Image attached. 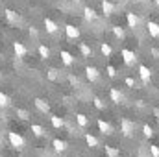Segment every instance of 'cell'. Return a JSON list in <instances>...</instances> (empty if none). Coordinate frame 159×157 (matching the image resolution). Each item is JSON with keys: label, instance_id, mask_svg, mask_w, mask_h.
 Segmentation results:
<instances>
[{"label": "cell", "instance_id": "32", "mask_svg": "<svg viewBox=\"0 0 159 157\" xmlns=\"http://www.w3.org/2000/svg\"><path fill=\"white\" fill-rule=\"evenodd\" d=\"M93 104H94V107H96V109H106V104H104L100 98H94V100H93Z\"/></svg>", "mask_w": 159, "mask_h": 157}, {"label": "cell", "instance_id": "40", "mask_svg": "<svg viewBox=\"0 0 159 157\" xmlns=\"http://www.w3.org/2000/svg\"><path fill=\"white\" fill-rule=\"evenodd\" d=\"M74 2H81V0H74Z\"/></svg>", "mask_w": 159, "mask_h": 157}, {"label": "cell", "instance_id": "29", "mask_svg": "<svg viewBox=\"0 0 159 157\" xmlns=\"http://www.w3.org/2000/svg\"><path fill=\"white\" fill-rule=\"evenodd\" d=\"M143 135H144V137H154V129H152V126L144 124V126H143Z\"/></svg>", "mask_w": 159, "mask_h": 157}, {"label": "cell", "instance_id": "11", "mask_svg": "<svg viewBox=\"0 0 159 157\" xmlns=\"http://www.w3.org/2000/svg\"><path fill=\"white\" fill-rule=\"evenodd\" d=\"M139 76H141V79H143L144 83H148V81L152 79V70H150L146 65H139Z\"/></svg>", "mask_w": 159, "mask_h": 157}, {"label": "cell", "instance_id": "19", "mask_svg": "<svg viewBox=\"0 0 159 157\" xmlns=\"http://www.w3.org/2000/svg\"><path fill=\"white\" fill-rule=\"evenodd\" d=\"M80 52H81L83 57H91V56H93V48H91L87 43H80Z\"/></svg>", "mask_w": 159, "mask_h": 157}, {"label": "cell", "instance_id": "39", "mask_svg": "<svg viewBox=\"0 0 159 157\" xmlns=\"http://www.w3.org/2000/svg\"><path fill=\"white\" fill-rule=\"evenodd\" d=\"M137 2H144V0H137Z\"/></svg>", "mask_w": 159, "mask_h": 157}, {"label": "cell", "instance_id": "10", "mask_svg": "<svg viewBox=\"0 0 159 157\" xmlns=\"http://www.w3.org/2000/svg\"><path fill=\"white\" fill-rule=\"evenodd\" d=\"M102 13H104L106 17H111V15L115 13V4L109 2V0H102Z\"/></svg>", "mask_w": 159, "mask_h": 157}, {"label": "cell", "instance_id": "30", "mask_svg": "<svg viewBox=\"0 0 159 157\" xmlns=\"http://www.w3.org/2000/svg\"><path fill=\"white\" fill-rule=\"evenodd\" d=\"M106 154H107V157H119V150L113 146H106Z\"/></svg>", "mask_w": 159, "mask_h": 157}, {"label": "cell", "instance_id": "1", "mask_svg": "<svg viewBox=\"0 0 159 157\" xmlns=\"http://www.w3.org/2000/svg\"><path fill=\"white\" fill-rule=\"evenodd\" d=\"M7 141H9V144H11L15 150H22V148L26 146L24 137H22V135H19L17 131H7Z\"/></svg>", "mask_w": 159, "mask_h": 157}, {"label": "cell", "instance_id": "2", "mask_svg": "<svg viewBox=\"0 0 159 157\" xmlns=\"http://www.w3.org/2000/svg\"><path fill=\"white\" fill-rule=\"evenodd\" d=\"M120 131H122L124 137H131L133 131H135V124L128 118H120Z\"/></svg>", "mask_w": 159, "mask_h": 157}, {"label": "cell", "instance_id": "12", "mask_svg": "<svg viewBox=\"0 0 159 157\" xmlns=\"http://www.w3.org/2000/svg\"><path fill=\"white\" fill-rule=\"evenodd\" d=\"M109 98H111V102H113V104H122L124 94L120 92L117 87H111V91H109Z\"/></svg>", "mask_w": 159, "mask_h": 157}, {"label": "cell", "instance_id": "23", "mask_svg": "<svg viewBox=\"0 0 159 157\" xmlns=\"http://www.w3.org/2000/svg\"><path fill=\"white\" fill-rule=\"evenodd\" d=\"M30 129H32V133H34L35 137H43V135L46 133V131H44V128H43L41 124H32V128H30Z\"/></svg>", "mask_w": 159, "mask_h": 157}, {"label": "cell", "instance_id": "8", "mask_svg": "<svg viewBox=\"0 0 159 157\" xmlns=\"http://www.w3.org/2000/svg\"><path fill=\"white\" fill-rule=\"evenodd\" d=\"M146 30H148L150 37H154V39L159 37V22H156V20H148V22H146Z\"/></svg>", "mask_w": 159, "mask_h": 157}, {"label": "cell", "instance_id": "9", "mask_svg": "<svg viewBox=\"0 0 159 157\" xmlns=\"http://www.w3.org/2000/svg\"><path fill=\"white\" fill-rule=\"evenodd\" d=\"M52 146H54V150H56L57 154H63V152H67V148H69L67 141H63V139H54V141H52Z\"/></svg>", "mask_w": 159, "mask_h": 157}, {"label": "cell", "instance_id": "5", "mask_svg": "<svg viewBox=\"0 0 159 157\" xmlns=\"http://www.w3.org/2000/svg\"><path fill=\"white\" fill-rule=\"evenodd\" d=\"M65 35H67V39L76 41V39H80V30L74 24H67L65 26Z\"/></svg>", "mask_w": 159, "mask_h": 157}, {"label": "cell", "instance_id": "26", "mask_svg": "<svg viewBox=\"0 0 159 157\" xmlns=\"http://www.w3.org/2000/svg\"><path fill=\"white\" fill-rule=\"evenodd\" d=\"M76 124H78L80 128H87L89 120H87V117H85L83 113H78V115H76Z\"/></svg>", "mask_w": 159, "mask_h": 157}, {"label": "cell", "instance_id": "22", "mask_svg": "<svg viewBox=\"0 0 159 157\" xmlns=\"http://www.w3.org/2000/svg\"><path fill=\"white\" fill-rule=\"evenodd\" d=\"M50 122H52V126H54L56 129H59V128H63V126H65V120H63L61 117H56V115H52V117H50Z\"/></svg>", "mask_w": 159, "mask_h": 157}, {"label": "cell", "instance_id": "20", "mask_svg": "<svg viewBox=\"0 0 159 157\" xmlns=\"http://www.w3.org/2000/svg\"><path fill=\"white\" fill-rule=\"evenodd\" d=\"M85 142H87L89 148H96L98 146V139L94 135H91V133H85Z\"/></svg>", "mask_w": 159, "mask_h": 157}, {"label": "cell", "instance_id": "38", "mask_svg": "<svg viewBox=\"0 0 159 157\" xmlns=\"http://www.w3.org/2000/svg\"><path fill=\"white\" fill-rule=\"evenodd\" d=\"M154 2H156V4H157V6H159V0H154Z\"/></svg>", "mask_w": 159, "mask_h": 157}, {"label": "cell", "instance_id": "25", "mask_svg": "<svg viewBox=\"0 0 159 157\" xmlns=\"http://www.w3.org/2000/svg\"><path fill=\"white\" fill-rule=\"evenodd\" d=\"M15 115L20 118V120H30V117H32V115H30L26 109H22V107H17V109H15Z\"/></svg>", "mask_w": 159, "mask_h": 157}, {"label": "cell", "instance_id": "33", "mask_svg": "<svg viewBox=\"0 0 159 157\" xmlns=\"http://www.w3.org/2000/svg\"><path fill=\"white\" fill-rule=\"evenodd\" d=\"M150 154H152V157H159V146L157 144H150Z\"/></svg>", "mask_w": 159, "mask_h": 157}, {"label": "cell", "instance_id": "15", "mask_svg": "<svg viewBox=\"0 0 159 157\" xmlns=\"http://www.w3.org/2000/svg\"><path fill=\"white\" fill-rule=\"evenodd\" d=\"M85 76H87L89 81H96L100 78V72H98L96 67H85Z\"/></svg>", "mask_w": 159, "mask_h": 157}, {"label": "cell", "instance_id": "13", "mask_svg": "<svg viewBox=\"0 0 159 157\" xmlns=\"http://www.w3.org/2000/svg\"><path fill=\"white\" fill-rule=\"evenodd\" d=\"M34 104H35V107L39 109L41 113H44V115H46V113H50V104H48L46 100H43V98H35V100H34Z\"/></svg>", "mask_w": 159, "mask_h": 157}, {"label": "cell", "instance_id": "35", "mask_svg": "<svg viewBox=\"0 0 159 157\" xmlns=\"http://www.w3.org/2000/svg\"><path fill=\"white\" fill-rule=\"evenodd\" d=\"M48 79H57V74H56V70L52 69V70H48Z\"/></svg>", "mask_w": 159, "mask_h": 157}, {"label": "cell", "instance_id": "28", "mask_svg": "<svg viewBox=\"0 0 159 157\" xmlns=\"http://www.w3.org/2000/svg\"><path fill=\"white\" fill-rule=\"evenodd\" d=\"M39 56H41V59H48V57H50V50H48V46L39 44Z\"/></svg>", "mask_w": 159, "mask_h": 157}, {"label": "cell", "instance_id": "41", "mask_svg": "<svg viewBox=\"0 0 159 157\" xmlns=\"http://www.w3.org/2000/svg\"><path fill=\"white\" fill-rule=\"evenodd\" d=\"M0 59H2V54H0Z\"/></svg>", "mask_w": 159, "mask_h": 157}, {"label": "cell", "instance_id": "6", "mask_svg": "<svg viewBox=\"0 0 159 157\" xmlns=\"http://www.w3.org/2000/svg\"><path fill=\"white\" fill-rule=\"evenodd\" d=\"M96 124H98V129H100V133H102V135H111V133H113L111 124H109V122H106L104 118H98V120H96Z\"/></svg>", "mask_w": 159, "mask_h": 157}, {"label": "cell", "instance_id": "37", "mask_svg": "<svg viewBox=\"0 0 159 157\" xmlns=\"http://www.w3.org/2000/svg\"><path fill=\"white\" fill-rule=\"evenodd\" d=\"M152 54H154L156 57H159V50H157V48H152Z\"/></svg>", "mask_w": 159, "mask_h": 157}, {"label": "cell", "instance_id": "16", "mask_svg": "<svg viewBox=\"0 0 159 157\" xmlns=\"http://www.w3.org/2000/svg\"><path fill=\"white\" fill-rule=\"evenodd\" d=\"M59 57H61L63 65H67V67H70V65L74 63V56H72L70 52H67V50H61V52H59Z\"/></svg>", "mask_w": 159, "mask_h": 157}, {"label": "cell", "instance_id": "34", "mask_svg": "<svg viewBox=\"0 0 159 157\" xmlns=\"http://www.w3.org/2000/svg\"><path fill=\"white\" fill-rule=\"evenodd\" d=\"M124 81H126V85H128L129 89H135V79L133 78H126Z\"/></svg>", "mask_w": 159, "mask_h": 157}, {"label": "cell", "instance_id": "4", "mask_svg": "<svg viewBox=\"0 0 159 157\" xmlns=\"http://www.w3.org/2000/svg\"><path fill=\"white\" fill-rule=\"evenodd\" d=\"M43 26H44L46 34H52V35H54V34H57V30H59L57 22H56V20H52V19H48V17L43 20Z\"/></svg>", "mask_w": 159, "mask_h": 157}, {"label": "cell", "instance_id": "17", "mask_svg": "<svg viewBox=\"0 0 159 157\" xmlns=\"http://www.w3.org/2000/svg\"><path fill=\"white\" fill-rule=\"evenodd\" d=\"M83 19L87 20V22H91V20H96L98 19V15H96V11L93 9V7H83Z\"/></svg>", "mask_w": 159, "mask_h": 157}, {"label": "cell", "instance_id": "14", "mask_svg": "<svg viewBox=\"0 0 159 157\" xmlns=\"http://www.w3.org/2000/svg\"><path fill=\"white\" fill-rule=\"evenodd\" d=\"M13 52H15V56H17V57H24V56L28 54V48H26L22 43H19V41H17V43H13Z\"/></svg>", "mask_w": 159, "mask_h": 157}, {"label": "cell", "instance_id": "7", "mask_svg": "<svg viewBox=\"0 0 159 157\" xmlns=\"http://www.w3.org/2000/svg\"><path fill=\"white\" fill-rule=\"evenodd\" d=\"M126 22H128V26H129V28H133V30H135V28L141 24V19H139L133 11H128V13H126Z\"/></svg>", "mask_w": 159, "mask_h": 157}, {"label": "cell", "instance_id": "31", "mask_svg": "<svg viewBox=\"0 0 159 157\" xmlns=\"http://www.w3.org/2000/svg\"><path fill=\"white\" fill-rule=\"evenodd\" d=\"M106 72H107V76H109V78H115V76H117V69H115L113 65H107Z\"/></svg>", "mask_w": 159, "mask_h": 157}, {"label": "cell", "instance_id": "21", "mask_svg": "<svg viewBox=\"0 0 159 157\" xmlns=\"http://www.w3.org/2000/svg\"><path fill=\"white\" fill-rule=\"evenodd\" d=\"M9 105H11V98H9L6 92H2V91H0V107H2V109H6V107H9Z\"/></svg>", "mask_w": 159, "mask_h": 157}, {"label": "cell", "instance_id": "3", "mask_svg": "<svg viewBox=\"0 0 159 157\" xmlns=\"http://www.w3.org/2000/svg\"><path fill=\"white\" fill-rule=\"evenodd\" d=\"M120 57L124 59V63H126V65H133V63L137 61L135 52H133V50H129V48H122V50H120Z\"/></svg>", "mask_w": 159, "mask_h": 157}, {"label": "cell", "instance_id": "18", "mask_svg": "<svg viewBox=\"0 0 159 157\" xmlns=\"http://www.w3.org/2000/svg\"><path fill=\"white\" fill-rule=\"evenodd\" d=\"M4 15H6V19H7L9 22H13V24L20 22V15H19L17 11H13V9H6V11H4Z\"/></svg>", "mask_w": 159, "mask_h": 157}, {"label": "cell", "instance_id": "36", "mask_svg": "<svg viewBox=\"0 0 159 157\" xmlns=\"http://www.w3.org/2000/svg\"><path fill=\"white\" fill-rule=\"evenodd\" d=\"M30 35H32V37H37V30H35V28H34V26H32V28H30Z\"/></svg>", "mask_w": 159, "mask_h": 157}, {"label": "cell", "instance_id": "27", "mask_svg": "<svg viewBox=\"0 0 159 157\" xmlns=\"http://www.w3.org/2000/svg\"><path fill=\"white\" fill-rule=\"evenodd\" d=\"M111 32H113V35H115L117 39H120V41L126 37V34H124V30H122L120 26H113V28H111Z\"/></svg>", "mask_w": 159, "mask_h": 157}, {"label": "cell", "instance_id": "24", "mask_svg": "<svg viewBox=\"0 0 159 157\" xmlns=\"http://www.w3.org/2000/svg\"><path fill=\"white\" fill-rule=\"evenodd\" d=\"M100 52H102V56L109 57V56L113 54V48L109 46V43H102V44H100Z\"/></svg>", "mask_w": 159, "mask_h": 157}]
</instances>
